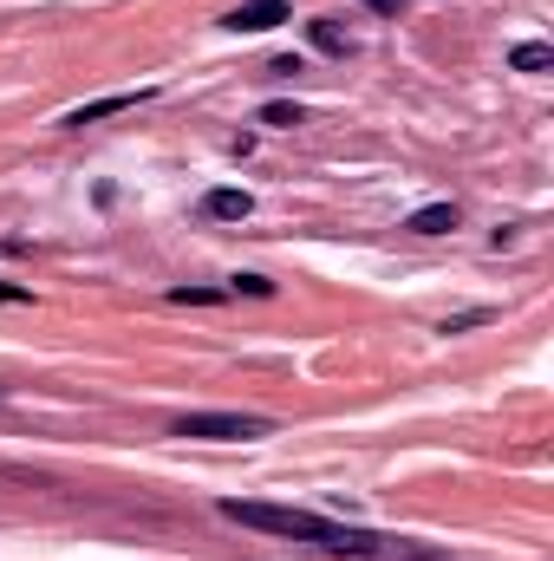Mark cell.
<instances>
[{
  "mask_svg": "<svg viewBox=\"0 0 554 561\" xmlns=\"http://www.w3.org/2000/svg\"><path fill=\"white\" fill-rule=\"evenodd\" d=\"M203 209H209L216 222H242V216L255 209V196H249V190H209V196H203Z\"/></svg>",
  "mask_w": 554,
  "mask_h": 561,
  "instance_id": "cell-4",
  "label": "cell"
},
{
  "mask_svg": "<svg viewBox=\"0 0 554 561\" xmlns=\"http://www.w3.org/2000/svg\"><path fill=\"white\" fill-rule=\"evenodd\" d=\"M268 431H275V419H262V412H183V419H170V437H209V444H249Z\"/></svg>",
  "mask_w": 554,
  "mask_h": 561,
  "instance_id": "cell-1",
  "label": "cell"
},
{
  "mask_svg": "<svg viewBox=\"0 0 554 561\" xmlns=\"http://www.w3.org/2000/svg\"><path fill=\"white\" fill-rule=\"evenodd\" d=\"M157 99V85H138V92H112V99H92V105H79V112H66L59 125L66 131H85V125H99V118H112V112H138Z\"/></svg>",
  "mask_w": 554,
  "mask_h": 561,
  "instance_id": "cell-2",
  "label": "cell"
},
{
  "mask_svg": "<svg viewBox=\"0 0 554 561\" xmlns=\"http://www.w3.org/2000/svg\"><path fill=\"white\" fill-rule=\"evenodd\" d=\"M280 20H293V13H287V0H242V7H229V13H222V26H229V33H268V26H280Z\"/></svg>",
  "mask_w": 554,
  "mask_h": 561,
  "instance_id": "cell-3",
  "label": "cell"
},
{
  "mask_svg": "<svg viewBox=\"0 0 554 561\" xmlns=\"http://www.w3.org/2000/svg\"><path fill=\"white\" fill-rule=\"evenodd\" d=\"M405 229H412V236H450V229H457V203H424Z\"/></svg>",
  "mask_w": 554,
  "mask_h": 561,
  "instance_id": "cell-5",
  "label": "cell"
},
{
  "mask_svg": "<svg viewBox=\"0 0 554 561\" xmlns=\"http://www.w3.org/2000/svg\"><path fill=\"white\" fill-rule=\"evenodd\" d=\"M307 33H313V46H320V53H346V26H339V20H313Z\"/></svg>",
  "mask_w": 554,
  "mask_h": 561,
  "instance_id": "cell-7",
  "label": "cell"
},
{
  "mask_svg": "<svg viewBox=\"0 0 554 561\" xmlns=\"http://www.w3.org/2000/svg\"><path fill=\"white\" fill-rule=\"evenodd\" d=\"M0 300H7V307H20V300H26V287H13V280H0Z\"/></svg>",
  "mask_w": 554,
  "mask_h": 561,
  "instance_id": "cell-11",
  "label": "cell"
},
{
  "mask_svg": "<svg viewBox=\"0 0 554 561\" xmlns=\"http://www.w3.org/2000/svg\"><path fill=\"white\" fill-rule=\"evenodd\" d=\"M509 66H516V72H549V66H554V46H549V39H522V46L509 53Z\"/></svg>",
  "mask_w": 554,
  "mask_h": 561,
  "instance_id": "cell-6",
  "label": "cell"
},
{
  "mask_svg": "<svg viewBox=\"0 0 554 561\" xmlns=\"http://www.w3.org/2000/svg\"><path fill=\"white\" fill-rule=\"evenodd\" d=\"M216 287H170V307H216Z\"/></svg>",
  "mask_w": 554,
  "mask_h": 561,
  "instance_id": "cell-8",
  "label": "cell"
},
{
  "mask_svg": "<svg viewBox=\"0 0 554 561\" xmlns=\"http://www.w3.org/2000/svg\"><path fill=\"white\" fill-rule=\"evenodd\" d=\"M359 7H372V13H399L405 0H359Z\"/></svg>",
  "mask_w": 554,
  "mask_h": 561,
  "instance_id": "cell-12",
  "label": "cell"
},
{
  "mask_svg": "<svg viewBox=\"0 0 554 561\" xmlns=\"http://www.w3.org/2000/svg\"><path fill=\"white\" fill-rule=\"evenodd\" d=\"M229 294H255V300H268V294H275V280H268V275H235Z\"/></svg>",
  "mask_w": 554,
  "mask_h": 561,
  "instance_id": "cell-10",
  "label": "cell"
},
{
  "mask_svg": "<svg viewBox=\"0 0 554 561\" xmlns=\"http://www.w3.org/2000/svg\"><path fill=\"white\" fill-rule=\"evenodd\" d=\"M262 125H275V131H293V125H300V105H268V112H262Z\"/></svg>",
  "mask_w": 554,
  "mask_h": 561,
  "instance_id": "cell-9",
  "label": "cell"
}]
</instances>
